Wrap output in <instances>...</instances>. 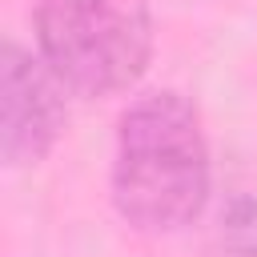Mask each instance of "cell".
<instances>
[{
  "label": "cell",
  "mask_w": 257,
  "mask_h": 257,
  "mask_svg": "<svg viewBox=\"0 0 257 257\" xmlns=\"http://www.w3.org/2000/svg\"><path fill=\"white\" fill-rule=\"evenodd\" d=\"M36 56L76 96L133 88L153 60V24L133 0H40Z\"/></svg>",
  "instance_id": "7a4b0ae2"
},
{
  "label": "cell",
  "mask_w": 257,
  "mask_h": 257,
  "mask_svg": "<svg viewBox=\"0 0 257 257\" xmlns=\"http://www.w3.org/2000/svg\"><path fill=\"white\" fill-rule=\"evenodd\" d=\"M64 84L20 44L4 48L0 68V153L12 169L36 165L64 128Z\"/></svg>",
  "instance_id": "3957f363"
},
{
  "label": "cell",
  "mask_w": 257,
  "mask_h": 257,
  "mask_svg": "<svg viewBox=\"0 0 257 257\" xmlns=\"http://www.w3.org/2000/svg\"><path fill=\"white\" fill-rule=\"evenodd\" d=\"M209 201V145L181 92H149L120 112L112 205L141 233H177Z\"/></svg>",
  "instance_id": "6da1fadb"
}]
</instances>
